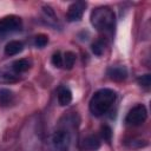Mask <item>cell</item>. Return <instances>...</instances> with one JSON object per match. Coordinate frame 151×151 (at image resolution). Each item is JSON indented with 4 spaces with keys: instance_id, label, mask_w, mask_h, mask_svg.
Returning a JSON list of instances; mask_svg holds the SVG:
<instances>
[{
    "instance_id": "19",
    "label": "cell",
    "mask_w": 151,
    "mask_h": 151,
    "mask_svg": "<svg viewBox=\"0 0 151 151\" xmlns=\"http://www.w3.org/2000/svg\"><path fill=\"white\" fill-rule=\"evenodd\" d=\"M138 84L143 87H150L151 85V74H144V76H140L138 79H137Z\"/></svg>"
},
{
    "instance_id": "11",
    "label": "cell",
    "mask_w": 151,
    "mask_h": 151,
    "mask_svg": "<svg viewBox=\"0 0 151 151\" xmlns=\"http://www.w3.org/2000/svg\"><path fill=\"white\" fill-rule=\"evenodd\" d=\"M29 67H31V63L28 61V59H18L12 64V71L15 72L17 74L26 72Z\"/></svg>"
},
{
    "instance_id": "15",
    "label": "cell",
    "mask_w": 151,
    "mask_h": 151,
    "mask_svg": "<svg viewBox=\"0 0 151 151\" xmlns=\"http://www.w3.org/2000/svg\"><path fill=\"white\" fill-rule=\"evenodd\" d=\"M91 50H92V52H93L94 55L101 57L103 53H104V50H105V45H104V42L101 40H97V41H94L91 45Z\"/></svg>"
},
{
    "instance_id": "12",
    "label": "cell",
    "mask_w": 151,
    "mask_h": 151,
    "mask_svg": "<svg viewBox=\"0 0 151 151\" xmlns=\"http://www.w3.org/2000/svg\"><path fill=\"white\" fill-rule=\"evenodd\" d=\"M14 100V93L8 88H0V106H8Z\"/></svg>"
},
{
    "instance_id": "14",
    "label": "cell",
    "mask_w": 151,
    "mask_h": 151,
    "mask_svg": "<svg viewBox=\"0 0 151 151\" xmlns=\"http://www.w3.org/2000/svg\"><path fill=\"white\" fill-rule=\"evenodd\" d=\"M76 63V54L73 52H66L63 57V66L66 70H71Z\"/></svg>"
},
{
    "instance_id": "13",
    "label": "cell",
    "mask_w": 151,
    "mask_h": 151,
    "mask_svg": "<svg viewBox=\"0 0 151 151\" xmlns=\"http://www.w3.org/2000/svg\"><path fill=\"white\" fill-rule=\"evenodd\" d=\"M20 78L15 72H8V71H0V83H15Z\"/></svg>"
},
{
    "instance_id": "17",
    "label": "cell",
    "mask_w": 151,
    "mask_h": 151,
    "mask_svg": "<svg viewBox=\"0 0 151 151\" xmlns=\"http://www.w3.org/2000/svg\"><path fill=\"white\" fill-rule=\"evenodd\" d=\"M48 42V37L46 34H38L35 38H34V45L39 48H42L47 45Z\"/></svg>"
},
{
    "instance_id": "6",
    "label": "cell",
    "mask_w": 151,
    "mask_h": 151,
    "mask_svg": "<svg viewBox=\"0 0 151 151\" xmlns=\"http://www.w3.org/2000/svg\"><path fill=\"white\" fill-rule=\"evenodd\" d=\"M86 8V2L85 1H76L70 5L67 13H66V20L70 22L79 21L84 14V11Z\"/></svg>"
},
{
    "instance_id": "2",
    "label": "cell",
    "mask_w": 151,
    "mask_h": 151,
    "mask_svg": "<svg viewBox=\"0 0 151 151\" xmlns=\"http://www.w3.org/2000/svg\"><path fill=\"white\" fill-rule=\"evenodd\" d=\"M91 24L92 26L103 33L112 34L116 27V17L113 11L107 6H100L92 11L91 13Z\"/></svg>"
},
{
    "instance_id": "16",
    "label": "cell",
    "mask_w": 151,
    "mask_h": 151,
    "mask_svg": "<svg viewBox=\"0 0 151 151\" xmlns=\"http://www.w3.org/2000/svg\"><path fill=\"white\" fill-rule=\"evenodd\" d=\"M100 137L104 142L106 143H110L111 139H112V130L109 125H103L101 129H100Z\"/></svg>"
},
{
    "instance_id": "18",
    "label": "cell",
    "mask_w": 151,
    "mask_h": 151,
    "mask_svg": "<svg viewBox=\"0 0 151 151\" xmlns=\"http://www.w3.org/2000/svg\"><path fill=\"white\" fill-rule=\"evenodd\" d=\"M51 63L54 67H61L63 66V57H61V53L60 52H55L53 53L52 55V59H51Z\"/></svg>"
},
{
    "instance_id": "8",
    "label": "cell",
    "mask_w": 151,
    "mask_h": 151,
    "mask_svg": "<svg viewBox=\"0 0 151 151\" xmlns=\"http://www.w3.org/2000/svg\"><path fill=\"white\" fill-rule=\"evenodd\" d=\"M101 145V139L97 134H90L84 138L83 147L86 151H97Z\"/></svg>"
},
{
    "instance_id": "1",
    "label": "cell",
    "mask_w": 151,
    "mask_h": 151,
    "mask_svg": "<svg viewBox=\"0 0 151 151\" xmlns=\"http://www.w3.org/2000/svg\"><path fill=\"white\" fill-rule=\"evenodd\" d=\"M117 93L111 88H100L93 93L90 99L88 109L94 117L104 116L116 101Z\"/></svg>"
},
{
    "instance_id": "10",
    "label": "cell",
    "mask_w": 151,
    "mask_h": 151,
    "mask_svg": "<svg viewBox=\"0 0 151 151\" xmlns=\"http://www.w3.org/2000/svg\"><path fill=\"white\" fill-rule=\"evenodd\" d=\"M22 50H24V44H22L21 41L12 40V41H9V42L5 46V54L12 57V55L19 54Z\"/></svg>"
},
{
    "instance_id": "3",
    "label": "cell",
    "mask_w": 151,
    "mask_h": 151,
    "mask_svg": "<svg viewBox=\"0 0 151 151\" xmlns=\"http://www.w3.org/2000/svg\"><path fill=\"white\" fill-rule=\"evenodd\" d=\"M52 143L55 151H68L72 146V133L68 129H58L52 136Z\"/></svg>"
},
{
    "instance_id": "5",
    "label": "cell",
    "mask_w": 151,
    "mask_h": 151,
    "mask_svg": "<svg viewBox=\"0 0 151 151\" xmlns=\"http://www.w3.org/2000/svg\"><path fill=\"white\" fill-rule=\"evenodd\" d=\"M22 21L18 15H7L0 19V33H9L21 29Z\"/></svg>"
},
{
    "instance_id": "9",
    "label": "cell",
    "mask_w": 151,
    "mask_h": 151,
    "mask_svg": "<svg viewBox=\"0 0 151 151\" xmlns=\"http://www.w3.org/2000/svg\"><path fill=\"white\" fill-rule=\"evenodd\" d=\"M57 99L60 106H67L72 101V92L67 87L60 86L57 92Z\"/></svg>"
},
{
    "instance_id": "4",
    "label": "cell",
    "mask_w": 151,
    "mask_h": 151,
    "mask_svg": "<svg viewBox=\"0 0 151 151\" xmlns=\"http://www.w3.org/2000/svg\"><path fill=\"white\" fill-rule=\"evenodd\" d=\"M147 118V110L143 104H138L133 106L125 117V123L131 126L142 125Z\"/></svg>"
},
{
    "instance_id": "7",
    "label": "cell",
    "mask_w": 151,
    "mask_h": 151,
    "mask_svg": "<svg viewBox=\"0 0 151 151\" xmlns=\"http://www.w3.org/2000/svg\"><path fill=\"white\" fill-rule=\"evenodd\" d=\"M107 76L111 80L123 81L127 78V68L125 66H111L107 68Z\"/></svg>"
}]
</instances>
